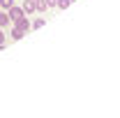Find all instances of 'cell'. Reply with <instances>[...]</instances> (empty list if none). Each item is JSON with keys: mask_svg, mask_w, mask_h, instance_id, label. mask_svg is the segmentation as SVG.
I'll list each match as a JSON object with an SVG mask.
<instances>
[{"mask_svg": "<svg viewBox=\"0 0 120 118\" xmlns=\"http://www.w3.org/2000/svg\"><path fill=\"white\" fill-rule=\"evenodd\" d=\"M14 28H16V30H21V32H28V30H30L28 19H26V16H19V19L14 21Z\"/></svg>", "mask_w": 120, "mask_h": 118, "instance_id": "cell-1", "label": "cell"}, {"mask_svg": "<svg viewBox=\"0 0 120 118\" xmlns=\"http://www.w3.org/2000/svg\"><path fill=\"white\" fill-rule=\"evenodd\" d=\"M7 16H9V21H16L19 16H23V7H14V5H12V7L7 9Z\"/></svg>", "mask_w": 120, "mask_h": 118, "instance_id": "cell-2", "label": "cell"}, {"mask_svg": "<svg viewBox=\"0 0 120 118\" xmlns=\"http://www.w3.org/2000/svg\"><path fill=\"white\" fill-rule=\"evenodd\" d=\"M35 12V0H23V14Z\"/></svg>", "mask_w": 120, "mask_h": 118, "instance_id": "cell-3", "label": "cell"}, {"mask_svg": "<svg viewBox=\"0 0 120 118\" xmlns=\"http://www.w3.org/2000/svg\"><path fill=\"white\" fill-rule=\"evenodd\" d=\"M35 9H37V12H46V9H49L46 0H35Z\"/></svg>", "mask_w": 120, "mask_h": 118, "instance_id": "cell-4", "label": "cell"}, {"mask_svg": "<svg viewBox=\"0 0 120 118\" xmlns=\"http://www.w3.org/2000/svg\"><path fill=\"white\" fill-rule=\"evenodd\" d=\"M9 23V16H7V12H0V28L2 26H7Z\"/></svg>", "mask_w": 120, "mask_h": 118, "instance_id": "cell-5", "label": "cell"}, {"mask_svg": "<svg viewBox=\"0 0 120 118\" xmlns=\"http://www.w3.org/2000/svg\"><path fill=\"white\" fill-rule=\"evenodd\" d=\"M72 5V0H58L56 2V7H60V9H65V7H69Z\"/></svg>", "mask_w": 120, "mask_h": 118, "instance_id": "cell-6", "label": "cell"}, {"mask_svg": "<svg viewBox=\"0 0 120 118\" xmlns=\"http://www.w3.org/2000/svg\"><path fill=\"white\" fill-rule=\"evenodd\" d=\"M12 5H14V0H0V7H2V9H9Z\"/></svg>", "mask_w": 120, "mask_h": 118, "instance_id": "cell-7", "label": "cell"}, {"mask_svg": "<svg viewBox=\"0 0 120 118\" xmlns=\"http://www.w3.org/2000/svg\"><path fill=\"white\" fill-rule=\"evenodd\" d=\"M23 35H26V32H21V30H12V39H21V37H23Z\"/></svg>", "mask_w": 120, "mask_h": 118, "instance_id": "cell-8", "label": "cell"}, {"mask_svg": "<svg viewBox=\"0 0 120 118\" xmlns=\"http://www.w3.org/2000/svg\"><path fill=\"white\" fill-rule=\"evenodd\" d=\"M42 26H44V19H37V21L32 23V28H42Z\"/></svg>", "mask_w": 120, "mask_h": 118, "instance_id": "cell-9", "label": "cell"}, {"mask_svg": "<svg viewBox=\"0 0 120 118\" xmlns=\"http://www.w3.org/2000/svg\"><path fill=\"white\" fill-rule=\"evenodd\" d=\"M56 2H58V0H46V5H49V7H56Z\"/></svg>", "mask_w": 120, "mask_h": 118, "instance_id": "cell-10", "label": "cell"}, {"mask_svg": "<svg viewBox=\"0 0 120 118\" xmlns=\"http://www.w3.org/2000/svg\"><path fill=\"white\" fill-rule=\"evenodd\" d=\"M2 42H5V32L0 30V44H2Z\"/></svg>", "mask_w": 120, "mask_h": 118, "instance_id": "cell-11", "label": "cell"}, {"mask_svg": "<svg viewBox=\"0 0 120 118\" xmlns=\"http://www.w3.org/2000/svg\"><path fill=\"white\" fill-rule=\"evenodd\" d=\"M2 49H5V42H2V44H0V51H2Z\"/></svg>", "mask_w": 120, "mask_h": 118, "instance_id": "cell-12", "label": "cell"}]
</instances>
